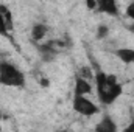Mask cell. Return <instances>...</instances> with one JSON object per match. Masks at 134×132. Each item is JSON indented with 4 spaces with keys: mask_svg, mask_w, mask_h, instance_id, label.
Returning <instances> with one entry per match:
<instances>
[{
    "mask_svg": "<svg viewBox=\"0 0 134 132\" xmlns=\"http://www.w3.org/2000/svg\"><path fill=\"white\" fill-rule=\"evenodd\" d=\"M0 13H2V16H3V20H5V25H6L8 31L13 30V16H11L9 8H8L6 5H0Z\"/></svg>",
    "mask_w": 134,
    "mask_h": 132,
    "instance_id": "30bf717a",
    "label": "cell"
},
{
    "mask_svg": "<svg viewBox=\"0 0 134 132\" xmlns=\"http://www.w3.org/2000/svg\"><path fill=\"white\" fill-rule=\"evenodd\" d=\"M39 53H41L44 61H52L56 56V47L53 45V40H50L47 44H42L39 47Z\"/></svg>",
    "mask_w": 134,
    "mask_h": 132,
    "instance_id": "5b68a950",
    "label": "cell"
},
{
    "mask_svg": "<svg viewBox=\"0 0 134 132\" xmlns=\"http://www.w3.org/2000/svg\"><path fill=\"white\" fill-rule=\"evenodd\" d=\"M78 76L83 78V79H86V81H89V79H92L95 75L92 73V68H91V67H81L80 71H78Z\"/></svg>",
    "mask_w": 134,
    "mask_h": 132,
    "instance_id": "8fae6325",
    "label": "cell"
},
{
    "mask_svg": "<svg viewBox=\"0 0 134 132\" xmlns=\"http://www.w3.org/2000/svg\"><path fill=\"white\" fill-rule=\"evenodd\" d=\"M41 86H48V81L47 79H41Z\"/></svg>",
    "mask_w": 134,
    "mask_h": 132,
    "instance_id": "e0dca14e",
    "label": "cell"
},
{
    "mask_svg": "<svg viewBox=\"0 0 134 132\" xmlns=\"http://www.w3.org/2000/svg\"><path fill=\"white\" fill-rule=\"evenodd\" d=\"M95 132H117V124L109 115H104L95 126Z\"/></svg>",
    "mask_w": 134,
    "mask_h": 132,
    "instance_id": "277c9868",
    "label": "cell"
},
{
    "mask_svg": "<svg viewBox=\"0 0 134 132\" xmlns=\"http://www.w3.org/2000/svg\"><path fill=\"white\" fill-rule=\"evenodd\" d=\"M0 132H2V126H0Z\"/></svg>",
    "mask_w": 134,
    "mask_h": 132,
    "instance_id": "ffe728a7",
    "label": "cell"
},
{
    "mask_svg": "<svg viewBox=\"0 0 134 132\" xmlns=\"http://www.w3.org/2000/svg\"><path fill=\"white\" fill-rule=\"evenodd\" d=\"M59 132H67V131H59Z\"/></svg>",
    "mask_w": 134,
    "mask_h": 132,
    "instance_id": "d6986e66",
    "label": "cell"
},
{
    "mask_svg": "<svg viewBox=\"0 0 134 132\" xmlns=\"http://www.w3.org/2000/svg\"><path fill=\"white\" fill-rule=\"evenodd\" d=\"M126 16H128L130 19H134V2L126 6Z\"/></svg>",
    "mask_w": 134,
    "mask_h": 132,
    "instance_id": "5bb4252c",
    "label": "cell"
},
{
    "mask_svg": "<svg viewBox=\"0 0 134 132\" xmlns=\"http://www.w3.org/2000/svg\"><path fill=\"white\" fill-rule=\"evenodd\" d=\"M115 55H117V58L122 62H125V64H134V50H131V48H120V50L115 51Z\"/></svg>",
    "mask_w": 134,
    "mask_h": 132,
    "instance_id": "ba28073f",
    "label": "cell"
},
{
    "mask_svg": "<svg viewBox=\"0 0 134 132\" xmlns=\"http://www.w3.org/2000/svg\"><path fill=\"white\" fill-rule=\"evenodd\" d=\"M0 34H8V28L5 25V20H3V16L0 13Z\"/></svg>",
    "mask_w": 134,
    "mask_h": 132,
    "instance_id": "4fadbf2b",
    "label": "cell"
},
{
    "mask_svg": "<svg viewBox=\"0 0 134 132\" xmlns=\"http://www.w3.org/2000/svg\"><path fill=\"white\" fill-rule=\"evenodd\" d=\"M128 28H130V31H131V33H134V22L130 25V27H128Z\"/></svg>",
    "mask_w": 134,
    "mask_h": 132,
    "instance_id": "ac0fdd59",
    "label": "cell"
},
{
    "mask_svg": "<svg viewBox=\"0 0 134 132\" xmlns=\"http://www.w3.org/2000/svg\"><path fill=\"white\" fill-rule=\"evenodd\" d=\"M73 110L78 112L80 115L92 117V115H95V113L98 112V107H97L92 101H89L87 98H84V97H76V95H75V98H73Z\"/></svg>",
    "mask_w": 134,
    "mask_h": 132,
    "instance_id": "3957f363",
    "label": "cell"
},
{
    "mask_svg": "<svg viewBox=\"0 0 134 132\" xmlns=\"http://www.w3.org/2000/svg\"><path fill=\"white\" fill-rule=\"evenodd\" d=\"M97 82V93L103 104H112L115 99L122 95V86L117 82V78L114 75H106L98 71L95 75Z\"/></svg>",
    "mask_w": 134,
    "mask_h": 132,
    "instance_id": "6da1fadb",
    "label": "cell"
},
{
    "mask_svg": "<svg viewBox=\"0 0 134 132\" xmlns=\"http://www.w3.org/2000/svg\"><path fill=\"white\" fill-rule=\"evenodd\" d=\"M125 132H134V121L128 126V128H126V129H125Z\"/></svg>",
    "mask_w": 134,
    "mask_h": 132,
    "instance_id": "2e32d148",
    "label": "cell"
},
{
    "mask_svg": "<svg viewBox=\"0 0 134 132\" xmlns=\"http://www.w3.org/2000/svg\"><path fill=\"white\" fill-rule=\"evenodd\" d=\"M108 33H109L108 27H106V25H100V27H98V31H97V37H98V39H104V37L108 36Z\"/></svg>",
    "mask_w": 134,
    "mask_h": 132,
    "instance_id": "7c38bea8",
    "label": "cell"
},
{
    "mask_svg": "<svg viewBox=\"0 0 134 132\" xmlns=\"http://www.w3.org/2000/svg\"><path fill=\"white\" fill-rule=\"evenodd\" d=\"M97 8H98L100 13H106L109 16H117L119 14V6L114 0H101Z\"/></svg>",
    "mask_w": 134,
    "mask_h": 132,
    "instance_id": "52a82bcc",
    "label": "cell"
},
{
    "mask_svg": "<svg viewBox=\"0 0 134 132\" xmlns=\"http://www.w3.org/2000/svg\"><path fill=\"white\" fill-rule=\"evenodd\" d=\"M91 90H92V87H91L89 81L76 76V79H75V95L76 97H84V95L91 93Z\"/></svg>",
    "mask_w": 134,
    "mask_h": 132,
    "instance_id": "8992f818",
    "label": "cell"
},
{
    "mask_svg": "<svg viewBox=\"0 0 134 132\" xmlns=\"http://www.w3.org/2000/svg\"><path fill=\"white\" fill-rule=\"evenodd\" d=\"M0 84L11 87H24L25 75L9 62H0Z\"/></svg>",
    "mask_w": 134,
    "mask_h": 132,
    "instance_id": "7a4b0ae2",
    "label": "cell"
},
{
    "mask_svg": "<svg viewBox=\"0 0 134 132\" xmlns=\"http://www.w3.org/2000/svg\"><path fill=\"white\" fill-rule=\"evenodd\" d=\"M45 34H47V27L44 23H36V25H33V28H31V39L33 40H36V42L42 40L45 37Z\"/></svg>",
    "mask_w": 134,
    "mask_h": 132,
    "instance_id": "9c48e42d",
    "label": "cell"
},
{
    "mask_svg": "<svg viewBox=\"0 0 134 132\" xmlns=\"http://www.w3.org/2000/svg\"><path fill=\"white\" fill-rule=\"evenodd\" d=\"M97 6H98V3H95L94 0H92V2H91V0L87 2V8H91V9H94V8H97Z\"/></svg>",
    "mask_w": 134,
    "mask_h": 132,
    "instance_id": "9a60e30c",
    "label": "cell"
}]
</instances>
